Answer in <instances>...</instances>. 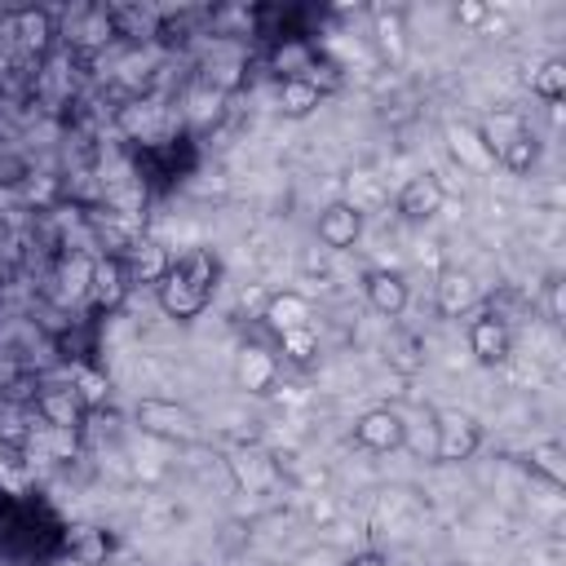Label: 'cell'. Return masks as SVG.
I'll return each instance as SVG.
<instances>
[{
	"instance_id": "22",
	"label": "cell",
	"mask_w": 566,
	"mask_h": 566,
	"mask_svg": "<svg viewBox=\"0 0 566 566\" xmlns=\"http://www.w3.org/2000/svg\"><path fill=\"white\" fill-rule=\"evenodd\" d=\"M447 146H451L455 164L469 168V172H491L495 168V159L486 155V146H482V137H478L473 124H451L447 128Z\"/></svg>"
},
{
	"instance_id": "28",
	"label": "cell",
	"mask_w": 566,
	"mask_h": 566,
	"mask_svg": "<svg viewBox=\"0 0 566 566\" xmlns=\"http://www.w3.org/2000/svg\"><path fill=\"white\" fill-rule=\"evenodd\" d=\"M495 164H500L504 172H513V177H526V172L539 164V137H535V133H522L517 142H509V146L495 155Z\"/></svg>"
},
{
	"instance_id": "25",
	"label": "cell",
	"mask_w": 566,
	"mask_h": 566,
	"mask_svg": "<svg viewBox=\"0 0 566 566\" xmlns=\"http://www.w3.org/2000/svg\"><path fill=\"white\" fill-rule=\"evenodd\" d=\"M274 354L287 367H314L318 363V332L314 327H296V332L274 336Z\"/></svg>"
},
{
	"instance_id": "15",
	"label": "cell",
	"mask_w": 566,
	"mask_h": 566,
	"mask_svg": "<svg viewBox=\"0 0 566 566\" xmlns=\"http://www.w3.org/2000/svg\"><path fill=\"white\" fill-rule=\"evenodd\" d=\"M473 128H478V137H482V146H486V155L495 159L509 142H517L522 133H531V119H526L517 106H495V111H486L482 119H473Z\"/></svg>"
},
{
	"instance_id": "8",
	"label": "cell",
	"mask_w": 566,
	"mask_h": 566,
	"mask_svg": "<svg viewBox=\"0 0 566 566\" xmlns=\"http://www.w3.org/2000/svg\"><path fill=\"white\" fill-rule=\"evenodd\" d=\"M433 305H438L442 318H469L473 310H482V283L473 279V270L447 265V270H438Z\"/></svg>"
},
{
	"instance_id": "19",
	"label": "cell",
	"mask_w": 566,
	"mask_h": 566,
	"mask_svg": "<svg viewBox=\"0 0 566 566\" xmlns=\"http://www.w3.org/2000/svg\"><path fill=\"white\" fill-rule=\"evenodd\" d=\"M31 433H35V411L31 402L13 398V394H0V447H31Z\"/></svg>"
},
{
	"instance_id": "13",
	"label": "cell",
	"mask_w": 566,
	"mask_h": 566,
	"mask_svg": "<svg viewBox=\"0 0 566 566\" xmlns=\"http://www.w3.org/2000/svg\"><path fill=\"white\" fill-rule=\"evenodd\" d=\"M363 296L367 305L380 314V318H398L407 305H411V283L402 270H389V265H376L363 274Z\"/></svg>"
},
{
	"instance_id": "21",
	"label": "cell",
	"mask_w": 566,
	"mask_h": 566,
	"mask_svg": "<svg viewBox=\"0 0 566 566\" xmlns=\"http://www.w3.org/2000/svg\"><path fill=\"white\" fill-rule=\"evenodd\" d=\"M270 62H274L279 80H296V75H314V71H318V53H314V44H310L305 35H287V40H279Z\"/></svg>"
},
{
	"instance_id": "14",
	"label": "cell",
	"mask_w": 566,
	"mask_h": 566,
	"mask_svg": "<svg viewBox=\"0 0 566 566\" xmlns=\"http://www.w3.org/2000/svg\"><path fill=\"white\" fill-rule=\"evenodd\" d=\"M310 318H314V305H310V296L296 292V287H279V292H270L265 305H261V323H265L274 336L296 332V327H314Z\"/></svg>"
},
{
	"instance_id": "20",
	"label": "cell",
	"mask_w": 566,
	"mask_h": 566,
	"mask_svg": "<svg viewBox=\"0 0 566 566\" xmlns=\"http://www.w3.org/2000/svg\"><path fill=\"white\" fill-rule=\"evenodd\" d=\"M371 22H376V44L389 62H402L407 53V9L398 4H376L371 9Z\"/></svg>"
},
{
	"instance_id": "17",
	"label": "cell",
	"mask_w": 566,
	"mask_h": 566,
	"mask_svg": "<svg viewBox=\"0 0 566 566\" xmlns=\"http://www.w3.org/2000/svg\"><path fill=\"white\" fill-rule=\"evenodd\" d=\"M66 557L75 562V566H106L111 557H115V535L106 531V526H71V535H66Z\"/></svg>"
},
{
	"instance_id": "9",
	"label": "cell",
	"mask_w": 566,
	"mask_h": 566,
	"mask_svg": "<svg viewBox=\"0 0 566 566\" xmlns=\"http://www.w3.org/2000/svg\"><path fill=\"white\" fill-rule=\"evenodd\" d=\"M133 292V274H128V261L124 256H106V252H93V279H88V301L93 310L102 314H115Z\"/></svg>"
},
{
	"instance_id": "23",
	"label": "cell",
	"mask_w": 566,
	"mask_h": 566,
	"mask_svg": "<svg viewBox=\"0 0 566 566\" xmlns=\"http://www.w3.org/2000/svg\"><path fill=\"white\" fill-rule=\"evenodd\" d=\"M526 469H531V478H539L544 486L562 491V486H566V451H562V442H557V438L535 442V447L526 451Z\"/></svg>"
},
{
	"instance_id": "10",
	"label": "cell",
	"mask_w": 566,
	"mask_h": 566,
	"mask_svg": "<svg viewBox=\"0 0 566 566\" xmlns=\"http://www.w3.org/2000/svg\"><path fill=\"white\" fill-rule=\"evenodd\" d=\"M4 22H9V35H13L27 53H35V57H44V53L57 44V35H62L57 13L44 9V4H22V9H13Z\"/></svg>"
},
{
	"instance_id": "7",
	"label": "cell",
	"mask_w": 566,
	"mask_h": 566,
	"mask_svg": "<svg viewBox=\"0 0 566 566\" xmlns=\"http://www.w3.org/2000/svg\"><path fill=\"white\" fill-rule=\"evenodd\" d=\"M367 230V212L354 199H332L318 217H314V239L327 252H349Z\"/></svg>"
},
{
	"instance_id": "24",
	"label": "cell",
	"mask_w": 566,
	"mask_h": 566,
	"mask_svg": "<svg viewBox=\"0 0 566 566\" xmlns=\"http://www.w3.org/2000/svg\"><path fill=\"white\" fill-rule=\"evenodd\" d=\"M93 279V252H66L57 265V296L62 301H84Z\"/></svg>"
},
{
	"instance_id": "35",
	"label": "cell",
	"mask_w": 566,
	"mask_h": 566,
	"mask_svg": "<svg viewBox=\"0 0 566 566\" xmlns=\"http://www.w3.org/2000/svg\"><path fill=\"white\" fill-rule=\"evenodd\" d=\"M442 566H473V562H442Z\"/></svg>"
},
{
	"instance_id": "32",
	"label": "cell",
	"mask_w": 566,
	"mask_h": 566,
	"mask_svg": "<svg viewBox=\"0 0 566 566\" xmlns=\"http://www.w3.org/2000/svg\"><path fill=\"white\" fill-rule=\"evenodd\" d=\"M451 18H455L460 27H486V22H491V9H486L482 0H460V4L451 9Z\"/></svg>"
},
{
	"instance_id": "36",
	"label": "cell",
	"mask_w": 566,
	"mask_h": 566,
	"mask_svg": "<svg viewBox=\"0 0 566 566\" xmlns=\"http://www.w3.org/2000/svg\"><path fill=\"white\" fill-rule=\"evenodd\" d=\"M186 566H195V562H186Z\"/></svg>"
},
{
	"instance_id": "4",
	"label": "cell",
	"mask_w": 566,
	"mask_h": 566,
	"mask_svg": "<svg viewBox=\"0 0 566 566\" xmlns=\"http://www.w3.org/2000/svg\"><path fill=\"white\" fill-rule=\"evenodd\" d=\"M433 420V460L438 464H460V460H473L478 447H482V424L469 416V411H429Z\"/></svg>"
},
{
	"instance_id": "29",
	"label": "cell",
	"mask_w": 566,
	"mask_h": 566,
	"mask_svg": "<svg viewBox=\"0 0 566 566\" xmlns=\"http://www.w3.org/2000/svg\"><path fill=\"white\" fill-rule=\"evenodd\" d=\"M75 394H80V402L88 407V411H97L102 402H106V394H111V385H106V376L97 371V367H88V363H80V367H71V380H66Z\"/></svg>"
},
{
	"instance_id": "31",
	"label": "cell",
	"mask_w": 566,
	"mask_h": 566,
	"mask_svg": "<svg viewBox=\"0 0 566 566\" xmlns=\"http://www.w3.org/2000/svg\"><path fill=\"white\" fill-rule=\"evenodd\" d=\"M544 310H548V323H566V301H562V274H548L544 283Z\"/></svg>"
},
{
	"instance_id": "6",
	"label": "cell",
	"mask_w": 566,
	"mask_h": 566,
	"mask_svg": "<svg viewBox=\"0 0 566 566\" xmlns=\"http://www.w3.org/2000/svg\"><path fill=\"white\" fill-rule=\"evenodd\" d=\"M349 438H354V447H363L371 455H389V451L407 447V420H402L398 407H367L354 420Z\"/></svg>"
},
{
	"instance_id": "1",
	"label": "cell",
	"mask_w": 566,
	"mask_h": 566,
	"mask_svg": "<svg viewBox=\"0 0 566 566\" xmlns=\"http://www.w3.org/2000/svg\"><path fill=\"white\" fill-rule=\"evenodd\" d=\"M217 274H221V261L208 248H190V252L172 256L168 274L155 283V305L172 323H190V318H199L212 305Z\"/></svg>"
},
{
	"instance_id": "12",
	"label": "cell",
	"mask_w": 566,
	"mask_h": 566,
	"mask_svg": "<svg viewBox=\"0 0 566 566\" xmlns=\"http://www.w3.org/2000/svg\"><path fill=\"white\" fill-rule=\"evenodd\" d=\"M279 376H283V363H279L274 349H265V345H239V354H234V385L243 394H256V398L261 394H274Z\"/></svg>"
},
{
	"instance_id": "16",
	"label": "cell",
	"mask_w": 566,
	"mask_h": 566,
	"mask_svg": "<svg viewBox=\"0 0 566 566\" xmlns=\"http://www.w3.org/2000/svg\"><path fill=\"white\" fill-rule=\"evenodd\" d=\"M323 97H327V88L318 84V75L279 80V93H274V102H279V115H283V119H310V115L323 106Z\"/></svg>"
},
{
	"instance_id": "34",
	"label": "cell",
	"mask_w": 566,
	"mask_h": 566,
	"mask_svg": "<svg viewBox=\"0 0 566 566\" xmlns=\"http://www.w3.org/2000/svg\"><path fill=\"white\" fill-rule=\"evenodd\" d=\"M557 557H562V548H557V544H548L544 553H531V566H557Z\"/></svg>"
},
{
	"instance_id": "30",
	"label": "cell",
	"mask_w": 566,
	"mask_h": 566,
	"mask_svg": "<svg viewBox=\"0 0 566 566\" xmlns=\"http://www.w3.org/2000/svg\"><path fill=\"white\" fill-rule=\"evenodd\" d=\"M389 367L402 371V376H416V371L424 367V340L411 336V332H402V336L389 345Z\"/></svg>"
},
{
	"instance_id": "3",
	"label": "cell",
	"mask_w": 566,
	"mask_h": 566,
	"mask_svg": "<svg viewBox=\"0 0 566 566\" xmlns=\"http://www.w3.org/2000/svg\"><path fill=\"white\" fill-rule=\"evenodd\" d=\"M31 411H35V420L49 433H62V438H80L84 424H88V416H93L71 385H40L31 394Z\"/></svg>"
},
{
	"instance_id": "5",
	"label": "cell",
	"mask_w": 566,
	"mask_h": 566,
	"mask_svg": "<svg viewBox=\"0 0 566 566\" xmlns=\"http://www.w3.org/2000/svg\"><path fill=\"white\" fill-rule=\"evenodd\" d=\"M464 340H469V354L482 367H500V363L513 358V327L495 310H473L469 323H464Z\"/></svg>"
},
{
	"instance_id": "33",
	"label": "cell",
	"mask_w": 566,
	"mask_h": 566,
	"mask_svg": "<svg viewBox=\"0 0 566 566\" xmlns=\"http://www.w3.org/2000/svg\"><path fill=\"white\" fill-rule=\"evenodd\" d=\"M345 566H389V553H380V548H358V553L345 557Z\"/></svg>"
},
{
	"instance_id": "11",
	"label": "cell",
	"mask_w": 566,
	"mask_h": 566,
	"mask_svg": "<svg viewBox=\"0 0 566 566\" xmlns=\"http://www.w3.org/2000/svg\"><path fill=\"white\" fill-rule=\"evenodd\" d=\"M442 203H447V190H442V181H438L433 172L407 177V181L398 186V195H394V212H398L402 221H411V226L433 221V217L442 212Z\"/></svg>"
},
{
	"instance_id": "26",
	"label": "cell",
	"mask_w": 566,
	"mask_h": 566,
	"mask_svg": "<svg viewBox=\"0 0 566 566\" xmlns=\"http://www.w3.org/2000/svg\"><path fill=\"white\" fill-rule=\"evenodd\" d=\"M128 261V274H133V283H159L164 274H168V265H172V256L159 248V243H133V252L124 256Z\"/></svg>"
},
{
	"instance_id": "18",
	"label": "cell",
	"mask_w": 566,
	"mask_h": 566,
	"mask_svg": "<svg viewBox=\"0 0 566 566\" xmlns=\"http://www.w3.org/2000/svg\"><path fill=\"white\" fill-rule=\"evenodd\" d=\"M119 35V27H115V13L111 9H80L75 13V22L66 27V40H71V49H102V44H111Z\"/></svg>"
},
{
	"instance_id": "2",
	"label": "cell",
	"mask_w": 566,
	"mask_h": 566,
	"mask_svg": "<svg viewBox=\"0 0 566 566\" xmlns=\"http://www.w3.org/2000/svg\"><path fill=\"white\" fill-rule=\"evenodd\" d=\"M133 424H137L142 433H150V438H159V442H177V447H186V442L199 438V416H195L186 402L159 398V394L133 402Z\"/></svg>"
},
{
	"instance_id": "27",
	"label": "cell",
	"mask_w": 566,
	"mask_h": 566,
	"mask_svg": "<svg viewBox=\"0 0 566 566\" xmlns=\"http://www.w3.org/2000/svg\"><path fill=\"white\" fill-rule=\"evenodd\" d=\"M531 93L539 97V102H548V106H557L562 97H566V57H544L535 71H531Z\"/></svg>"
}]
</instances>
